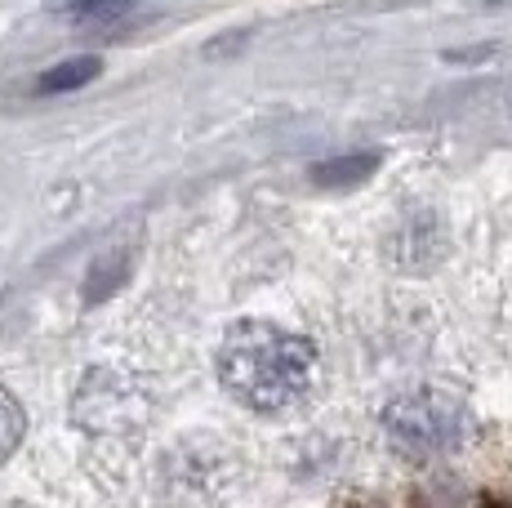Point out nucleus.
I'll return each mask as SVG.
<instances>
[{
  "instance_id": "obj_1",
  "label": "nucleus",
  "mask_w": 512,
  "mask_h": 508,
  "mask_svg": "<svg viewBox=\"0 0 512 508\" xmlns=\"http://www.w3.org/2000/svg\"><path fill=\"white\" fill-rule=\"evenodd\" d=\"M219 379L241 406L272 415L294 406L317 379V348L272 321H241L219 353Z\"/></svg>"
},
{
  "instance_id": "obj_2",
  "label": "nucleus",
  "mask_w": 512,
  "mask_h": 508,
  "mask_svg": "<svg viewBox=\"0 0 512 508\" xmlns=\"http://www.w3.org/2000/svg\"><path fill=\"white\" fill-rule=\"evenodd\" d=\"M468 406L450 393H406L383 410V433L392 437V446L406 455H446L459 451L468 437Z\"/></svg>"
},
{
  "instance_id": "obj_3",
  "label": "nucleus",
  "mask_w": 512,
  "mask_h": 508,
  "mask_svg": "<svg viewBox=\"0 0 512 508\" xmlns=\"http://www.w3.org/2000/svg\"><path fill=\"white\" fill-rule=\"evenodd\" d=\"M134 5L139 0H67V5H58V14L72 18L81 32H107V27L125 23L134 14Z\"/></svg>"
},
{
  "instance_id": "obj_4",
  "label": "nucleus",
  "mask_w": 512,
  "mask_h": 508,
  "mask_svg": "<svg viewBox=\"0 0 512 508\" xmlns=\"http://www.w3.org/2000/svg\"><path fill=\"white\" fill-rule=\"evenodd\" d=\"M379 170V156L374 152H361V156H334V161H321L317 170H312V183L317 188H357V183H366L370 174Z\"/></svg>"
},
{
  "instance_id": "obj_5",
  "label": "nucleus",
  "mask_w": 512,
  "mask_h": 508,
  "mask_svg": "<svg viewBox=\"0 0 512 508\" xmlns=\"http://www.w3.org/2000/svg\"><path fill=\"white\" fill-rule=\"evenodd\" d=\"M98 72H103V63H98V58H67V63H58V67H49V72H41V81H36V94L81 90V85H90Z\"/></svg>"
},
{
  "instance_id": "obj_6",
  "label": "nucleus",
  "mask_w": 512,
  "mask_h": 508,
  "mask_svg": "<svg viewBox=\"0 0 512 508\" xmlns=\"http://www.w3.org/2000/svg\"><path fill=\"white\" fill-rule=\"evenodd\" d=\"M125 277H130V259H125V254H103V259L94 263L90 281H85V299H90V304H103Z\"/></svg>"
},
{
  "instance_id": "obj_7",
  "label": "nucleus",
  "mask_w": 512,
  "mask_h": 508,
  "mask_svg": "<svg viewBox=\"0 0 512 508\" xmlns=\"http://www.w3.org/2000/svg\"><path fill=\"white\" fill-rule=\"evenodd\" d=\"M23 433H27V415L18 406V397L9 388H0V464L23 446Z\"/></svg>"
},
{
  "instance_id": "obj_8",
  "label": "nucleus",
  "mask_w": 512,
  "mask_h": 508,
  "mask_svg": "<svg viewBox=\"0 0 512 508\" xmlns=\"http://www.w3.org/2000/svg\"><path fill=\"white\" fill-rule=\"evenodd\" d=\"M481 508H512V504H504V500H490V504H481Z\"/></svg>"
}]
</instances>
